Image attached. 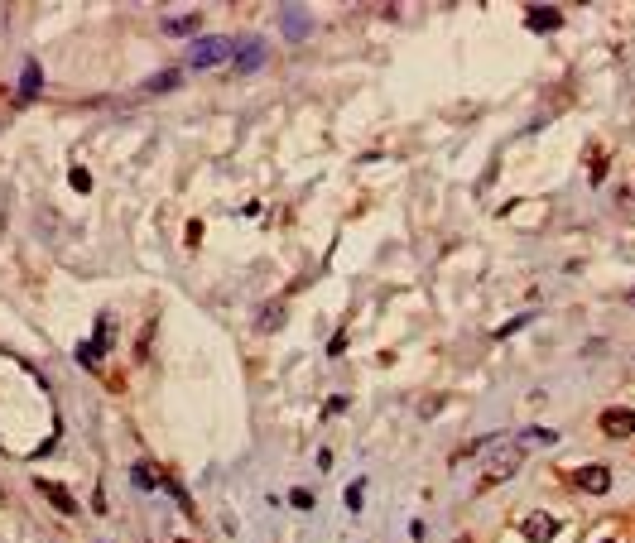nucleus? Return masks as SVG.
<instances>
[{"mask_svg":"<svg viewBox=\"0 0 635 543\" xmlns=\"http://www.w3.org/2000/svg\"><path fill=\"white\" fill-rule=\"evenodd\" d=\"M361 500H366V486H347V510H361Z\"/></svg>","mask_w":635,"mask_h":543,"instance_id":"dca6fc26","label":"nucleus"},{"mask_svg":"<svg viewBox=\"0 0 635 543\" xmlns=\"http://www.w3.org/2000/svg\"><path fill=\"white\" fill-rule=\"evenodd\" d=\"M578 486L587 490V495H607V490H611V471H607V466H582V471H578Z\"/></svg>","mask_w":635,"mask_h":543,"instance_id":"20e7f679","label":"nucleus"},{"mask_svg":"<svg viewBox=\"0 0 635 543\" xmlns=\"http://www.w3.org/2000/svg\"><path fill=\"white\" fill-rule=\"evenodd\" d=\"M558 25V10L549 5H529V29H553Z\"/></svg>","mask_w":635,"mask_h":543,"instance_id":"9d476101","label":"nucleus"},{"mask_svg":"<svg viewBox=\"0 0 635 543\" xmlns=\"http://www.w3.org/2000/svg\"><path fill=\"white\" fill-rule=\"evenodd\" d=\"M39 490H44L49 500H54V505L63 510V515H78V500H73V495H68L63 486H54V481H39Z\"/></svg>","mask_w":635,"mask_h":543,"instance_id":"6e6552de","label":"nucleus"},{"mask_svg":"<svg viewBox=\"0 0 635 543\" xmlns=\"http://www.w3.org/2000/svg\"><path fill=\"white\" fill-rule=\"evenodd\" d=\"M260 58H265L260 39H250V44H246V54H236V63H241V68H260Z\"/></svg>","mask_w":635,"mask_h":543,"instance_id":"9b49d317","label":"nucleus"},{"mask_svg":"<svg viewBox=\"0 0 635 543\" xmlns=\"http://www.w3.org/2000/svg\"><path fill=\"white\" fill-rule=\"evenodd\" d=\"M284 29H289L294 39H299V34L308 29V20H304V10H299V5H289V15H284Z\"/></svg>","mask_w":635,"mask_h":543,"instance_id":"f8f14e48","label":"nucleus"},{"mask_svg":"<svg viewBox=\"0 0 635 543\" xmlns=\"http://www.w3.org/2000/svg\"><path fill=\"white\" fill-rule=\"evenodd\" d=\"M231 39H221V34H207V39H197L193 49H188V68H217V63H226L231 58Z\"/></svg>","mask_w":635,"mask_h":543,"instance_id":"f257e3e1","label":"nucleus"},{"mask_svg":"<svg viewBox=\"0 0 635 543\" xmlns=\"http://www.w3.org/2000/svg\"><path fill=\"white\" fill-rule=\"evenodd\" d=\"M178 82V73H159V77H149V92H168Z\"/></svg>","mask_w":635,"mask_h":543,"instance_id":"2eb2a0df","label":"nucleus"},{"mask_svg":"<svg viewBox=\"0 0 635 543\" xmlns=\"http://www.w3.org/2000/svg\"><path fill=\"white\" fill-rule=\"evenodd\" d=\"M68 183H73L78 192H92V173H87V168H73V173H68Z\"/></svg>","mask_w":635,"mask_h":543,"instance_id":"4468645a","label":"nucleus"},{"mask_svg":"<svg viewBox=\"0 0 635 543\" xmlns=\"http://www.w3.org/2000/svg\"><path fill=\"white\" fill-rule=\"evenodd\" d=\"M289 500H294V505H299V510H313V495H308V490H294V495H289Z\"/></svg>","mask_w":635,"mask_h":543,"instance_id":"f3484780","label":"nucleus"},{"mask_svg":"<svg viewBox=\"0 0 635 543\" xmlns=\"http://www.w3.org/2000/svg\"><path fill=\"white\" fill-rule=\"evenodd\" d=\"M602 433L607 437H631L635 433V413L631 408H607V413H602Z\"/></svg>","mask_w":635,"mask_h":543,"instance_id":"7ed1b4c3","label":"nucleus"},{"mask_svg":"<svg viewBox=\"0 0 635 543\" xmlns=\"http://www.w3.org/2000/svg\"><path fill=\"white\" fill-rule=\"evenodd\" d=\"M525 534L534 543H549L553 534H558V519H549V515H534V519H525Z\"/></svg>","mask_w":635,"mask_h":543,"instance_id":"0eeeda50","label":"nucleus"},{"mask_svg":"<svg viewBox=\"0 0 635 543\" xmlns=\"http://www.w3.org/2000/svg\"><path fill=\"white\" fill-rule=\"evenodd\" d=\"M525 462V447L520 442H510V447H500L496 457H491V466H486V481H505V476H515V466Z\"/></svg>","mask_w":635,"mask_h":543,"instance_id":"f03ea898","label":"nucleus"},{"mask_svg":"<svg viewBox=\"0 0 635 543\" xmlns=\"http://www.w3.org/2000/svg\"><path fill=\"white\" fill-rule=\"evenodd\" d=\"M39 92H44V73H39V63H34V58H25V68H20V96L34 101Z\"/></svg>","mask_w":635,"mask_h":543,"instance_id":"423d86ee","label":"nucleus"},{"mask_svg":"<svg viewBox=\"0 0 635 543\" xmlns=\"http://www.w3.org/2000/svg\"><path fill=\"white\" fill-rule=\"evenodd\" d=\"M553 442H558V433H553V428H525V437H520V447H553Z\"/></svg>","mask_w":635,"mask_h":543,"instance_id":"1a4fd4ad","label":"nucleus"},{"mask_svg":"<svg viewBox=\"0 0 635 543\" xmlns=\"http://www.w3.org/2000/svg\"><path fill=\"white\" fill-rule=\"evenodd\" d=\"M106 337H111V327H106V318H101V323H97V337L78 347V361H82V366H97V361H101V351H106Z\"/></svg>","mask_w":635,"mask_h":543,"instance_id":"39448f33","label":"nucleus"},{"mask_svg":"<svg viewBox=\"0 0 635 543\" xmlns=\"http://www.w3.org/2000/svg\"><path fill=\"white\" fill-rule=\"evenodd\" d=\"M130 476H135V486H140V490H154V466H144V462H140L135 471H130Z\"/></svg>","mask_w":635,"mask_h":543,"instance_id":"ddd939ff","label":"nucleus"}]
</instances>
